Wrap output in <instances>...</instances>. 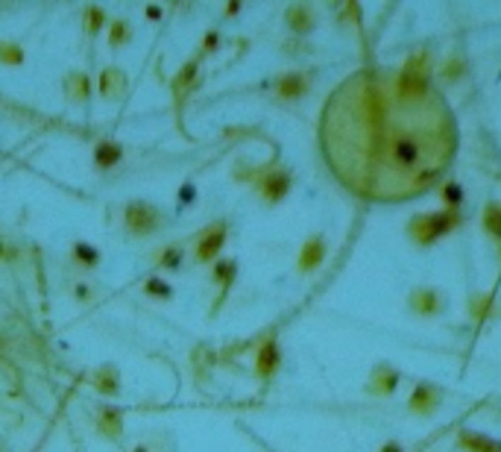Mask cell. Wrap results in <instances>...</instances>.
<instances>
[{"instance_id": "1", "label": "cell", "mask_w": 501, "mask_h": 452, "mask_svg": "<svg viewBox=\"0 0 501 452\" xmlns=\"http://www.w3.org/2000/svg\"><path fill=\"white\" fill-rule=\"evenodd\" d=\"M323 156L352 194L405 203L431 191L457 156L449 100L411 71L367 68L340 83L319 121Z\"/></svg>"}, {"instance_id": "2", "label": "cell", "mask_w": 501, "mask_h": 452, "mask_svg": "<svg viewBox=\"0 0 501 452\" xmlns=\"http://www.w3.org/2000/svg\"><path fill=\"white\" fill-rule=\"evenodd\" d=\"M220 241H223V235H220V226H217V229H214V238H206L203 247H199V255H203V259H208V253H214Z\"/></svg>"}, {"instance_id": "3", "label": "cell", "mask_w": 501, "mask_h": 452, "mask_svg": "<svg viewBox=\"0 0 501 452\" xmlns=\"http://www.w3.org/2000/svg\"><path fill=\"white\" fill-rule=\"evenodd\" d=\"M273 361H276V349L273 347H264V352H261V373H270L273 370Z\"/></svg>"}, {"instance_id": "4", "label": "cell", "mask_w": 501, "mask_h": 452, "mask_svg": "<svg viewBox=\"0 0 501 452\" xmlns=\"http://www.w3.org/2000/svg\"><path fill=\"white\" fill-rule=\"evenodd\" d=\"M114 156H117V150H100V162H109V159H114Z\"/></svg>"}]
</instances>
